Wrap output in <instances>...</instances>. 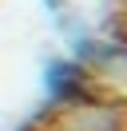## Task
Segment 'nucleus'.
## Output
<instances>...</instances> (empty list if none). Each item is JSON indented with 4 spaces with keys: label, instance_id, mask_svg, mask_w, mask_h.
<instances>
[{
    "label": "nucleus",
    "instance_id": "2",
    "mask_svg": "<svg viewBox=\"0 0 127 131\" xmlns=\"http://www.w3.org/2000/svg\"><path fill=\"white\" fill-rule=\"evenodd\" d=\"M87 83H91V72L83 64H76V60H52V64H44V95H48V103H60V99L76 95Z\"/></svg>",
    "mask_w": 127,
    "mask_h": 131
},
{
    "label": "nucleus",
    "instance_id": "3",
    "mask_svg": "<svg viewBox=\"0 0 127 131\" xmlns=\"http://www.w3.org/2000/svg\"><path fill=\"white\" fill-rule=\"evenodd\" d=\"M40 4H44V8L52 12V16H60V20L68 16V0H40Z\"/></svg>",
    "mask_w": 127,
    "mask_h": 131
},
{
    "label": "nucleus",
    "instance_id": "1",
    "mask_svg": "<svg viewBox=\"0 0 127 131\" xmlns=\"http://www.w3.org/2000/svg\"><path fill=\"white\" fill-rule=\"evenodd\" d=\"M32 131H127V99L91 80L76 95L48 103Z\"/></svg>",
    "mask_w": 127,
    "mask_h": 131
}]
</instances>
